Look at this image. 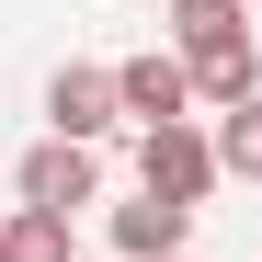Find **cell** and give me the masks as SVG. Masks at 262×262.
Wrapping results in <instances>:
<instances>
[{
  "label": "cell",
  "mask_w": 262,
  "mask_h": 262,
  "mask_svg": "<svg viewBox=\"0 0 262 262\" xmlns=\"http://www.w3.org/2000/svg\"><path fill=\"white\" fill-rule=\"evenodd\" d=\"M171 57H183L194 103H251L262 92V57H251V12L239 0H171Z\"/></svg>",
  "instance_id": "obj_1"
},
{
  "label": "cell",
  "mask_w": 262,
  "mask_h": 262,
  "mask_svg": "<svg viewBox=\"0 0 262 262\" xmlns=\"http://www.w3.org/2000/svg\"><path fill=\"white\" fill-rule=\"evenodd\" d=\"M137 194H160V205H205L216 194V148L194 137V125H148V137H137Z\"/></svg>",
  "instance_id": "obj_2"
},
{
  "label": "cell",
  "mask_w": 262,
  "mask_h": 262,
  "mask_svg": "<svg viewBox=\"0 0 262 262\" xmlns=\"http://www.w3.org/2000/svg\"><path fill=\"white\" fill-rule=\"evenodd\" d=\"M12 194H23V205H46V216H80V205H103V160H92V148H69V137H46V148H23Z\"/></svg>",
  "instance_id": "obj_3"
},
{
  "label": "cell",
  "mask_w": 262,
  "mask_h": 262,
  "mask_svg": "<svg viewBox=\"0 0 262 262\" xmlns=\"http://www.w3.org/2000/svg\"><path fill=\"white\" fill-rule=\"evenodd\" d=\"M114 114H137V125H183V114H194L183 57H160V46H148V57H125V69H114Z\"/></svg>",
  "instance_id": "obj_4"
},
{
  "label": "cell",
  "mask_w": 262,
  "mask_h": 262,
  "mask_svg": "<svg viewBox=\"0 0 262 262\" xmlns=\"http://www.w3.org/2000/svg\"><path fill=\"white\" fill-rule=\"evenodd\" d=\"M46 125H57L69 148H103L114 137V69H57L46 80Z\"/></svg>",
  "instance_id": "obj_5"
},
{
  "label": "cell",
  "mask_w": 262,
  "mask_h": 262,
  "mask_svg": "<svg viewBox=\"0 0 262 262\" xmlns=\"http://www.w3.org/2000/svg\"><path fill=\"white\" fill-rule=\"evenodd\" d=\"M183 228H194V216H183V205H160V194L114 205V251H125V262H171V251H183Z\"/></svg>",
  "instance_id": "obj_6"
},
{
  "label": "cell",
  "mask_w": 262,
  "mask_h": 262,
  "mask_svg": "<svg viewBox=\"0 0 262 262\" xmlns=\"http://www.w3.org/2000/svg\"><path fill=\"white\" fill-rule=\"evenodd\" d=\"M216 183H262V92L251 103H228V114H216Z\"/></svg>",
  "instance_id": "obj_7"
},
{
  "label": "cell",
  "mask_w": 262,
  "mask_h": 262,
  "mask_svg": "<svg viewBox=\"0 0 262 262\" xmlns=\"http://www.w3.org/2000/svg\"><path fill=\"white\" fill-rule=\"evenodd\" d=\"M0 262H69V216L12 205V216H0Z\"/></svg>",
  "instance_id": "obj_8"
},
{
  "label": "cell",
  "mask_w": 262,
  "mask_h": 262,
  "mask_svg": "<svg viewBox=\"0 0 262 262\" xmlns=\"http://www.w3.org/2000/svg\"><path fill=\"white\" fill-rule=\"evenodd\" d=\"M171 262H194V251H171Z\"/></svg>",
  "instance_id": "obj_9"
},
{
  "label": "cell",
  "mask_w": 262,
  "mask_h": 262,
  "mask_svg": "<svg viewBox=\"0 0 262 262\" xmlns=\"http://www.w3.org/2000/svg\"><path fill=\"white\" fill-rule=\"evenodd\" d=\"M239 12H251V0H239Z\"/></svg>",
  "instance_id": "obj_10"
}]
</instances>
